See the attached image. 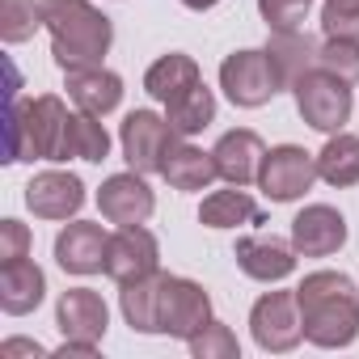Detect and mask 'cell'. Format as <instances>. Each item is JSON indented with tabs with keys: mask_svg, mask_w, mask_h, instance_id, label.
Wrapping results in <instances>:
<instances>
[{
	"mask_svg": "<svg viewBox=\"0 0 359 359\" xmlns=\"http://www.w3.org/2000/svg\"><path fill=\"white\" fill-rule=\"evenodd\" d=\"M304 338L321 351H342L359 338V287L342 271H313L296 287Z\"/></svg>",
	"mask_w": 359,
	"mask_h": 359,
	"instance_id": "cell-1",
	"label": "cell"
},
{
	"mask_svg": "<svg viewBox=\"0 0 359 359\" xmlns=\"http://www.w3.org/2000/svg\"><path fill=\"white\" fill-rule=\"evenodd\" d=\"M43 26L51 34V55L60 72H81V68H102L114 26L102 9L89 0H43Z\"/></svg>",
	"mask_w": 359,
	"mask_h": 359,
	"instance_id": "cell-2",
	"label": "cell"
},
{
	"mask_svg": "<svg viewBox=\"0 0 359 359\" xmlns=\"http://www.w3.org/2000/svg\"><path fill=\"white\" fill-rule=\"evenodd\" d=\"M72 110L55 93L9 102V156L5 161H64Z\"/></svg>",
	"mask_w": 359,
	"mask_h": 359,
	"instance_id": "cell-3",
	"label": "cell"
},
{
	"mask_svg": "<svg viewBox=\"0 0 359 359\" xmlns=\"http://www.w3.org/2000/svg\"><path fill=\"white\" fill-rule=\"evenodd\" d=\"M220 89L233 106L241 110H258L266 106L275 93H283V76L271 60V51L262 47H245V51H233L224 64H220Z\"/></svg>",
	"mask_w": 359,
	"mask_h": 359,
	"instance_id": "cell-4",
	"label": "cell"
},
{
	"mask_svg": "<svg viewBox=\"0 0 359 359\" xmlns=\"http://www.w3.org/2000/svg\"><path fill=\"white\" fill-rule=\"evenodd\" d=\"M292 97H296L300 118H304L313 131H325V135L342 131V127L351 123V110H355V93H351V85L338 81V76L325 72V68L304 72V76L292 85Z\"/></svg>",
	"mask_w": 359,
	"mask_h": 359,
	"instance_id": "cell-5",
	"label": "cell"
},
{
	"mask_svg": "<svg viewBox=\"0 0 359 359\" xmlns=\"http://www.w3.org/2000/svg\"><path fill=\"white\" fill-rule=\"evenodd\" d=\"M212 296L203 292V283L187 279V275H165L161 287V304H156V325L169 338L191 342L203 325H212Z\"/></svg>",
	"mask_w": 359,
	"mask_h": 359,
	"instance_id": "cell-6",
	"label": "cell"
},
{
	"mask_svg": "<svg viewBox=\"0 0 359 359\" xmlns=\"http://www.w3.org/2000/svg\"><path fill=\"white\" fill-rule=\"evenodd\" d=\"M317 182V156L304 152L300 144H279L266 148L262 169H258V187L271 203H296L313 191Z\"/></svg>",
	"mask_w": 359,
	"mask_h": 359,
	"instance_id": "cell-7",
	"label": "cell"
},
{
	"mask_svg": "<svg viewBox=\"0 0 359 359\" xmlns=\"http://www.w3.org/2000/svg\"><path fill=\"white\" fill-rule=\"evenodd\" d=\"M250 334L262 351L271 355H287L304 342V325H300V304H296V287L292 292H262L250 309Z\"/></svg>",
	"mask_w": 359,
	"mask_h": 359,
	"instance_id": "cell-8",
	"label": "cell"
},
{
	"mask_svg": "<svg viewBox=\"0 0 359 359\" xmlns=\"http://www.w3.org/2000/svg\"><path fill=\"white\" fill-rule=\"evenodd\" d=\"M177 140V131L169 127V118H161L156 110H131L118 127V144H123V161L135 173H161V161L169 152V144Z\"/></svg>",
	"mask_w": 359,
	"mask_h": 359,
	"instance_id": "cell-9",
	"label": "cell"
},
{
	"mask_svg": "<svg viewBox=\"0 0 359 359\" xmlns=\"http://www.w3.org/2000/svg\"><path fill=\"white\" fill-rule=\"evenodd\" d=\"M152 271H161L156 237L144 224H118V233H110V245H106V275L123 287V283H135Z\"/></svg>",
	"mask_w": 359,
	"mask_h": 359,
	"instance_id": "cell-10",
	"label": "cell"
},
{
	"mask_svg": "<svg viewBox=\"0 0 359 359\" xmlns=\"http://www.w3.org/2000/svg\"><path fill=\"white\" fill-rule=\"evenodd\" d=\"M97 208L110 224H148V216L156 212V195L148 187V173H110L97 187Z\"/></svg>",
	"mask_w": 359,
	"mask_h": 359,
	"instance_id": "cell-11",
	"label": "cell"
},
{
	"mask_svg": "<svg viewBox=\"0 0 359 359\" xmlns=\"http://www.w3.org/2000/svg\"><path fill=\"white\" fill-rule=\"evenodd\" d=\"M346 237H351L346 216L338 208H330V203H309L292 220V245L304 258H330V254H338L346 245Z\"/></svg>",
	"mask_w": 359,
	"mask_h": 359,
	"instance_id": "cell-12",
	"label": "cell"
},
{
	"mask_svg": "<svg viewBox=\"0 0 359 359\" xmlns=\"http://www.w3.org/2000/svg\"><path fill=\"white\" fill-rule=\"evenodd\" d=\"M26 208L39 220H72L85 208V182L68 169H47L34 173L26 187Z\"/></svg>",
	"mask_w": 359,
	"mask_h": 359,
	"instance_id": "cell-13",
	"label": "cell"
},
{
	"mask_svg": "<svg viewBox=\"0 0 359 359\" xmlns=\"http://www.w3.org/2000/svg\"><path fill=\"white\" fill-rule=\"evenodd\" d=\"M233 258L241 266V275H250L254 283H279L296 271V245L275 237V233H254L241 237L233 245Z\"/></svg>",
	"mask_w": 359,
	"mask_h": 359,
	"instance_id": "cell-14",
	"label": "cell"
},
{
	"mask_svg": "<svg viewBox=\"0 0 359 359\" xmlns=\"http://www.w3.org/2000/svg\"><path fill=\"white\" fill-rule=\"evenodd\" d=\"M55 325L68 342H89L97 346L110 325V309L93 287H68L55 304Z\"/></svg>",
	"mask_w": 359,
	"mask_h": 359,
	"instance_id": "cell-15",
	"label": "cell"
},
{
	"mask_svg": "<svg viewBox=\"0 0 359 359\" xmlns=\"http://www.w3.org/2000/svg\"><path fill=\"white\" fill-rule=\"evenodd\" d=\"M106 245H110V233L93 220H72L60 237H55V262L60 271L68 275H97L106 271Z\"/></svg>",
	"mask_w": 359,
	"mask_h": 359,
	"instance_id": "cell-16",
	"label": "cell"
},
{
	"mask_svg": "<svg viewBox=\"0 0 359 359\" xmlns=\"http://www.w3.org/2000/svg\"><path fill=\"white\" fill-rule=\"evenodd\" d=\"M212 156H216V173L224 177L229 187H250V182H258V169H262L266 144H262L258 131L233 127V131H224V135L216 140Z\"/></svg>",
	"mask_w": 359,
	"mask_h": 359,
	"instance_id": "cell-17",
	"label": "cell"
},
{
	"mask_svg": "<svg viewBox=\"0 0 359 359\" xmlns=\"http://www.w3.org/2000/svg\"><path fill=\"white\" fill-rule=\"evenodd\" d=\"M161 177H165L173 191L191 195V191H208L220 173H216V156H212V152H203V148H195L191 140L177 135V140L169 144L165 161H161Z\"/></svg>",
	"mask_w": 359,
	"mask_h": 359,
	"instance_id": "cell-18",
	"label": "cell"
},
{
	"mask_svg": "<svg viewBox=\"0 0 359 359\" xmlns=\"http://www.w3.org/2000/svg\"><path fill=\"white\" fill-rule=\"evenodd\" d=\"M47 296V275L34 258H18V262H0V309L9 317H26L43 304Z\"/></svg>",
	"mask_w": 359,
	"mask_h": 359,
	"instance_id": "cell-19",
	"label": "cell"
},
{
	"mask_svg": "<svg viewBox=\"0 0 359 359\" xmlns=\"http://www.w3.org/2000/svg\"><path fill=\"white\" fill-rule=\"evenodd\" d=\"M64 76H68V97L76 102V110L97 114V118H106L110 110H118V102H123V76L110 72L106 64L102 68L64 72Z\"/></svg>",
	"mask_w": 359,
	"mask_h": 359,
	"instance_id": "cell-20",
	"label": "cell"
},
{
	"mask_svg": "<svg viewBox=\"0 0 359 359\" xmlns=\"http://www.w3.org/2000/svg\"><path fill=\"white\" fill-rule=\"evenodd\" d=\"M199 81H203V72H199L195 55H187V51H169V55H161V60L144 72V89H148V97L161 102V106H169L173 97H182V93L195 89Z\"/></svg>",
	"mask_w": 359,
	"mask_h": 359,
	"instance_id": "cell-21",
	"label": "cell"
},
{
	"mask_svg": "<svg viewBox=\"0 0 359 359\" xmlns=\"http://www.w3.org/2000/svg\"><path fill=\"white\" fill-rule=\"evenodd\" d=\"M266 51H271V60H275V68H279V76H283V89H292L304 72L317 68L321 43H317L313 34H304V30H283V34L271 30Z\"/></svg>",
	"mask_w": 359,
	"mask_h": 359,
	"instance_id": "cell-22",
	"label": "cell"
},
{
	"mask_svg": "<svg viewBox=\"0 0 359 359\" xmlns=\"http://www.w3.org/2000/svg\"><path fill=\"white\" fill-rule=\"evenodd\" d=\"M199 224H208V229H237V224H266V216L241 187H229V191H212L199 203Z\"/></svg>",
	"mask_w": 359,
	"mask_h": 359,
	"instance_id": "cell-23",
	"label": "cell"
},
{
	"mask_svg": "<svg viewBox=\"0 0 359 359\" xmlns=\"http://www.w3.org/2000/svg\"><path fill=\"white\" fill-rule=\"evenodd\" d=\"M161 287H165V275L152 271L135 283H123L118 292V309H123V321L135 330V334H161L156 325V304H161Z\"/></svg>",
	"mask_w": 359,
	"mask_h": 359,
	"instance_id": "cell-24",
	"label": "cell"
},
{
	"mask_svg": "<svg viewBox=\"0 0 359 359\" xmlns=\"http://www.w3.org/2000/svg\"><path fill=\"white\" fill-rule=\"evenodd\" d=\"M317 177L330 187H359V135L351 131H334L325 140V148L317 152Z\"/></svg>",
	"mask_w": 359,
	"mask_h": 359,
	"instance_id": "cell-25",
	"label": "cell"
},
{
	"mask_svg": "<svg viewBox=\"0 0 359 359\" xmlns=\"http://www.w3.org/2000/svg\"><path fill=\"white\" fill-rule=\"evenodd\" d=\"M165 118H169V127L182 135V140H191V135H199L203 127L216 123V93L199 81L195 89H187L182 97H173L165 106Z\"/></svg>",
	"mask_w": 359,
	"mask_h": 359,
	"instance_id": "cell-26",
	"label": "cell"
},
{
	"mask_svg": "<svg viewBox=\"0 0 359 359\" xmlns=\"http://www.w3.org/2000/svg\"><path fill=\"white\" fill-rule=\"evenodd\" d=\"M110 156V131L97 123V114L76 110L68 118V140H64V161H93L102 165Z\"/></svg>",
	"mask_w": 359,
	"mask_h": 359,
	"instance_id": "cell-27",
	"label": "cell"
},
{
	"mask_svg": "<svg viewBox=\"0 0 359 359\" xmlns=\"http://www.w3.org/2000/svg\"><path fill=\"white\" fill-rule=\"evenodd\" d=\"M43 26V0H0V39L9 47L30 43Z\"/></svg>",
	"mask_w": 359,
	"mask_h": 359,
	"instance_id": "cell-28",
	"label": "cell"
},
{
	"mask_svg": "<svg viewBox=\"0 0 359 359\" xmlns=\"http://www.w3.org/2000/svg\"><path fill=\"white\" fill-rule=\"evenodd\" d=\"M317 68L334 72L346 85H359V39H325L321 55H317Z\"/></svg>",
	"mask_w": 359,
	"mask_h": 359,
	"instance_id": "cell-29",
	"label": "cell"
},
{
	"mask_svg": "<svg viewBox=\"0 0 359 359\" xmlns=\"http://www.w3.org/2000/svg\"><path fill=\"white\" fill-rule=\"evenodd\" d=\"M187 346H191L195 359H237V355H241V342H237V334H233L224 321L203 325Z\"/></svg>",
	"mask_w": 359,
	"mask_h": 359,
	"instance_id": "cell-30",
	"label": "cell"
},
{
	"mask_svg": "<svg viewBox=\"0 0 359 359\" xmlns=\"http://www.w3.org/2000/svg\"><path fill=\"white\" fill-rule=\"evenodd\" d=\"M313 0H258V13L266 22V30L283 34V30H304Z\"/></svg>",
	"mask_w": 359,
	"mask_h": 359,
	"instance_id": "cell-31",
	"label": "cell"
},
{
	"mask_svg": "<svg viewBox=\"0 0 359 359\" xmlns=\"http://www.w3.org/2000/svg\"><path fill=\"white\" fill-rule=\"evenodd\" d=\"M321 34L359 39V0H321Z\"/></svg>",
	"mask_w": 359,
	"mask_h": 359,
	"instance_id": "cell-32",
	"label": "cell"
},
{
	"mask_svg": "<svg viewBox=\"0 0 359 359\" xmlns=\"http://www.w3.org/2000/svg\"><path fill=\"white\" fill-rule=\"evenodd\" d=\"M30 258V229L22 220H0V262Z\"/></svg>",
	"mask_w": 359,
	"mask_h": 359,
	"instance_id": "cell-33",
	"label": "cell"
},
{
	"mask_svg": "<svg viewBox=\"0 0 359 359\" xmlns=\"http://www.w3.org/2000/svg\"><path fill=\"white\" fill-rule=\"evenodd\" d=\"M18 355H47V346L34 342V338H9V342H0V359H18Z\"/></svg>",
	"mask_w": 359,
	"mask_h": 359,
	"instance_id": "cell-34",
	"label": "cell"
},
{
	"mask_svg": "<svg viewBox=\"0 0 359 359\" xmlns=\"http://www.w3.org/2000/svg\"><path fill=\"white\" fill-rule=\"evenodd\" d=\"M55 355H64V359H68V355H81V359H93V355H97V346H89V342H68V338H64V346H60Z\"/></svg>",
	"mask_w": 359,
	"mask_h": 359,
	"instance_id": "cell-35",
	"label": "cell"
},
{
	"mask_svg": "<svg viewBox=\"0 0 359 359\" xmlns=\"http://www.w3.org/2000/svg\"><path fill=\"white\" fill-rule=\"evenodd\" d=\"M182 5H187V9H195V13H208V9H216V5H220V0H182Z\"/></svg>",
	"mask_w": 359,
	"mask_h": 359,
	"instance_id": "cell-36",
	"label": "cell"
}]
</instances>
